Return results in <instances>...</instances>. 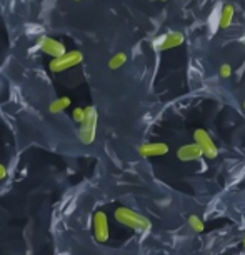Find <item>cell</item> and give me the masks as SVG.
I'll return each instance as SVG.
<instances>
[{"label":"cell","mask_w":245,"mask_h":255,"mask_svg":"<svg viewBox=\"0 0 245 255\" xmlns=\"http://www.w3.org/2000/svg\"><path fill=\"white\" fill-rule=\"evenodd\" d=\"M114 215H115V219H117L119 224L135 230V232H138V234H145L152 229L150 220H148L147 217H143L142 214H138V212H135V210L127 209V207H119V209H115Z\"/></svg>","instance_id":"obj_1"},{"label":"cell","mask_w":245,"mask_h":255,"mask_svg":"<svg viewBox=\"0 0 245 255\" xmlns=\"http://www.w3.org/2000/svg\"><path fill=\"white\" fill-rule=\"evenodd\" d=\"M97 122H99V114L97 109L94 105L85 107V119L80 124V130H79V138L84 145H90L95 140L97 135Z\"/></svg>","instance_id":"obj_2"},{"label":"cell","mask_w":245,"mask_h":255,"mask_svg":"<svg viewBox=\"0 0 245 255\" xmlns=\"http://www.w3.org/2000/svg\"><path fill=\"white\" fill-rule=\"evenodd\" d=\"M82 62H84V54H82L80 50H70V52H65L62 57L52 59L49 64V69L50 72H54V74H60V72L69 70L72 67L82 64Z\"/></svg>","instance_id":"obj_3"},{"label":"cell","mask_w":245,"mask_h":255,"mask_svg":"<svg viewBox=\"0 0 245 255\" xmlns=\"http://www.w3.org/2000/svg\"><path fill=\"white\" fill-rule=\"evenodd\" d=\"M185 37L182 32H167L163 35L157 37L153 40V49L158 50V52H163V50H170V49H175V47H180L184 44Z\"/></svg>","instance_id":"obj_4"},{"label":"cell","mask_w":245,"mask_h":255,"mask_svg":"<svg viewBox=\"0 0 245 255\" xmlns=\"http://www.w3.org/2000/svg\"><path fill=\"white\" fill-rule=\"evenodd\" d=\"M194 138H195V143L202 148V152H204V155L207 158H215L219 155V148L215 145L214 138L209 135L207 130H204V128H197L194 132Z\"/></svg>","instance_id":"obj_5"},{"label":"cell","mask_w":245,"mask_h":255,"mask_svg":"<svg viewBox=\"0 0 245 255\" xmlns=\"http://www.w3.org/2000/svg\"><path fill=\"white\" fill-rule=\"evenodd\" d=\"M109 219H107V214L102 210L95 212L94 214V237L97 242L104 244L109 240Z\"/></svg>","instance_id":"obj_6"},{"label":"cell","mask_w":245,"mask_h":255,"mask_svg":"<svg viewBox=\"0 0 245 255\" xmlns=\"http://www.w3.org/2000/svg\"><path fill=\"white\" fill-rule=\"evenodd\" d=\"M38 49H40L44 54H47L52 59H57V57H62L65 54V45L62 42L55 40V38H50V37H44L40 42H38Z\"/></svg>","instance_id":"obj_7"},{"label":"cell","mask_w":245,"mask_h":255,"mask_svg":"<svg viewBox=\"0 0 245 255\" xmlns=\"http://www.w3.org/2000/svg\"><path fill=\"white\" fill-rule=\"evenodd\" d=\"M204 155L202 148L197 145V143H187V145H182L179 150H177V157L182 162H194L199 160V158Z\"/></svg>","instance_id":"obj_8"},{"label":"cell","mask_w":245,"mask_h":255,"mask_svg":"<svg viewBox=\"0 0 245 255\" xmlns=\"http://www.w3.org/2000/svg\"><path fill=\"white\" fill-rule=\"evenodd\" d=\"M138 153L142 157H158V155H165L169 153V145L162 142H155V143H143V145L138 147Z\"/></svg>","instance_id":"obj_9"},{"label":"cell","mask_w":245,"mask_h":255,"mask_svg":"<svg viewBox=\"0 0 245 255\" xmlns=\"http://www.w3.org/2000/svg\"><path fill=\"white\" fill-rule=\"evenodd\" d=\"M234 5H230V3H224L222 10H220V15H219V27L220 28H227L230 27V23L234 20Z\"/></svg>","instance_id":"obj_10"},{"label":"cell","mask_w":245,"mask_h":255,"mask_svg":"<svg viewBox=\"0 0 245 255\" xmlns=\"http://www.w3.org/2000/svg\"><path fill=\"white\" fill-rule=\"evenodd\" d=\"M70 104H72V100L69 97H59L49 105V112L50 114H60V112H64L65 109H69Z\"/></svg>","instance_id":"obj_11"},{"label":"cell","mask_w":245,"mask_h":255,"mask_svg":"<svg viewBox=\"0 0 245 255\" xmlns=\"http://www.w3.org/2000/svg\"><path fill=\"white\" fill-rule=\"evenodd\" d=\"M125 62H127V54H123V52H119V54H115L112 59L109 60V69L117 70L123 64H125Z\"/></svg>","instance_id":"obj_12"},{"label":"cell","mask_w":245,"mask_h":255,"mask_svg":"<svg viewBox=\"0 0 245 255\" xmlns=\"http://www.w3.org/2000/svg\"><path fill=\"white\" fill-rule=\"evenodd\" d=\"M189 225L195 230V232H204V229H205V225H204V222H202V219L197 217V215H190V217H189Z\"/></svg>","instance_id":"obj_13"},{"label":"cell","mask_w":245,"mask_h":255,"mask_svg":"<svg viewBox=\"0 0 245 255\" xmlns=\"http://www.w3.org/2000/svg\"><path fill=\"white\" fill-rule=\"evenodd\" d=\"M72 119H74L77 124H82L85 119V109H82V107L74 109V112H72Z\"/></svg>","instance_id":"obj_14"},{"label":"cell","mask_w":245,"mask_h":255,"mask_svg":"<svg viewBox=\"0 0 245 255\" xmlns=\"http://www.w3.org/2000/svg\"><path fill=\"white\" fill-rule=\"evenodd\" d=\"M219 75L222 77V79H229V77L232 75V67H230L229 64L220 65V69H219Z\"/></svg>","instance_id":"obj_15"},{"label":"cell","mask_w":245,"mask_h":255,"mask_svg":"<svg viewBox=\"0 0 245 255\" xmlns=\"http://www.w3.org/2000/svg\"><path fill=\"white\" fill-rule=\"evenodd\" d=\"M7 177V168L2 165V163H0V180H3Z\"/></svg>","instance_id":"obj_16"},{"label":"cell","mask_w":245,"mask_h":255,"mask_svg":"<svg viewBox=\"0 0 245 255\" xmlns=\"http://www.w3.org/2000/svg\"><path fill=\"white\" fill-rule=\"evenodd\" d=\"M240 42H242V44H245V35H244L242 38H240Z\"/></svg>","instance_id":"obj_17"},{"label":"cell","mask_w":245,"mask_h":255,"mask_svg":"<svg viewBox=\"0 0 245 255\" xmlns=\"http://www.w3.org/2000/svg\"><path fill=\"white\" fill-rule=\"evenodd\" d=\"M244 247H245V235H244Z\"/></svg>","instance_id":"obj_18"},{"label":"cell","mask_w":245,"mask_h":255,"mask_svg":"<svg viewBox=\"0 0 245 255\" xmlns=\"http://www.w3.org/2000/svg\"><path fill=\"white\" fill-rule=\"evenodd\" d=\"M242 105H244V110H245V100H244V104H242Z\"/></svg>","instance_id":"obj_19"},{"label":"cell","mask_w":245,"mask_h":255,"mask_svg":"<svg viewBox=\"0 0 245 255\" xmlns=\"http://www.w3.org/2000/svg\"><path fill=\"white\" fill-rule=\"evenodd\" d=\"M158 2H167V0H158Z\"/></svg>","instance_id":"obj_20"},{"label":"cell","mask_w":245,"mask_h":255,"mask_svg":"<svg viewBox=\"0 0 245 255\" xmlns=\"http://www.w3.org/2000/svg\"><path fill=\"white\" fill-rule=\"evenodd\" d=\"M75 2H79V0H75Z\"/></svg>","instance_id":"obj_21"},{"label":"cell","mask_w":245,"mask_h":255,"mask_svg":"<svg viewBox=\"0 0 245 255\" xmlns=\"http://www.w3.org/2000/svg\"><path fill=\"white\" fill-rule=\"evenodd\" d=\"M27 255H30V254H27Z\"/></svg>","instance_id":"obj_22"}]
</instances>
